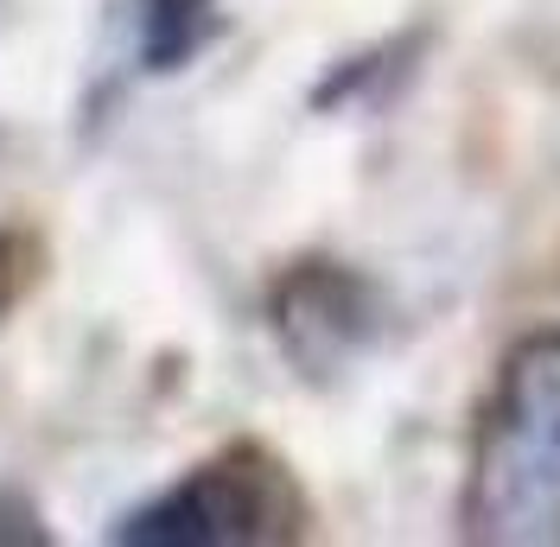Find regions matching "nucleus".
<instances>
[{
    "mask_svg": "<svg viewBox=\"0 0 560 547\" xmlns=\"http://www.w3.org/2000/svg\"><path fill=\"white\" fill-rule=\"evenodd\" d=\"M458 535L485 547L560 542V325L503 350L471 427Z\"/></svg>",
    "mask_w": 560,
    "mask_h": 547,
    "instance_id": "obj_1",
    "label": "nucleus"
},
{
    "mask_svg": "<svg viewBox=\"0 0 560 547\" xmlns=\"http://www.w3.org/2000/svg\"><path fill=\"white\" fill-rule=\"evenodd\" d=\"M306 535V497L261 445L217 452L115 522L121 547H275Z\"/></svg>",
    "mask_w": 560,
    "mask_h": 547,
    "instance_id": "obj_2",
    "label": "nucleus"
},
{
    "mask_svg": "<svg viewBox=\"0 0 560 547\" xmlns=\"http://www.w3.org/2000/svg\"><path fill=\"white\" fill-rule=\"evenodd\" d=\"M223 0H135V65L166 77L185 70L217 33Z\"/></svg>",
    "mask_w": 560,
    "mask_h": 547,
    "instance_id": "obj_3",
    "label": "nucleus"
},
{
    "mask_svg": "<svg viewBox=\"0 0 560 547\" xmlns=\"http://www.w3.org/2000/svg\"><path fill=\"white\" fill-rule=\"evenodd\" d=\"M0 542H45L38 510L33 503H20V497H7V490H0Z\"/></svg>",
    "mask_w": 560,
    "mask_h": 547,
    "instance_id": "obj_4",
    "label": "nucleus"
}]
</instances>
